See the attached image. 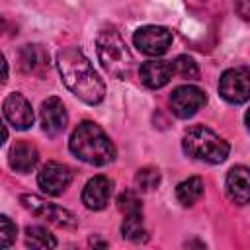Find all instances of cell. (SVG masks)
I'll return each mask as SVG.
<instances>
[{
	"mask_svg": "<svg viewBox=\"0 0 250 250\" xmlns=\"http://www.w3.org/2000/svg\"><path fill=\"white\" fill-rule=\"evenodd\" d=\"M234 10L242 20L250 21V0H234Z\"/></svg>",
	"mask_w": 250,
	"mask_h": 250,
	"instance_id": "obj_24",
	"label": "cell"
},
{
	"mask_svg": "<svg viewBox=\"0 0 250 250\" xmlns=\"http://www.w3.org/2000/svg\"><path fill=\"white\" fill-rule=\"evenodd\" d=\"M227 195L236 205L250 203V168L246 166H232L227 174Z\"/></svg>",
	"mask_w": 250,
	"mask_h": 250,
	"instance_id": "obj_13",
	"label": "cell"
},
{
	"mask_svg": "<svg viewBox=\"0 0 250 250\" xmlns=\"http://www.w3.org/2000/svg\"><path fill=\"white\" fill-rule=\"evenodd\" d=\"M25 244L29 248H57V238L43 227H27L25 229Z\"/></svg>",
	"mask_w": 250,
	"mask_h": 250,
	"instance_id": "obj_19",
	"label": "cell"
},
{
	"mask_svg": "<svg viewBox=\"0 0 250 250\" xmlns=\"http://www.w3.org/2000/svg\"><path fill=\"white\" fill-rule=\"evenodd\" d=\"M57 66L64 86L82 102L96 105L105 96V84L92 62L76 47H64L57 53Z\"/></svg>",
	"mask_w": 250,
	"mask_h": 250,
	"instance_id": "obj_1",
	"label": "cell"
},
{
	"mask_svg": "<svg viewBox=\"0 0 250 250\" xmlns=\"http://www.w3.org/2000/svg\"><path fill=\"white\" fill-rule=\"evenodd\" d=\"M201 195H203V180L197 176H191V178L180 182L176 188V197L186 207L197 203L201 199Z\"/></svg>",
	"mask_w": 250,
	"mask_h": 250,
	"instance_id": "obj_17",
	"label": "cell"
},
{
	"mask_svg": "<svg viewBox=\"0 0 250 250\" xmlns=\"http://www.w3.org/2000/svg\"><path fill=\"white\" fill-rule=\"evenodd\" d=\"M66 121H68V115H66L64 104L59 98L51 96L41 104V129L47 135L55 137L62 133L66 127Z\"/></svg>",
	"mask_w": 250,
	"mask_h": 250,
	"instance_id": "obj_12",
	"label": "cell"
},
{
	"mask_svg": "<svg viewBox=\"0 0 250 250\" xmlns=\"http://www.w3.org/2000/svg\"><path fill=\"white\" fill-rule=\"evenodd\" d=\"M207 98H205V92L197 86H178L172 96H170V107L172 111L182 117V119H188L191 115H195L203 105H205Z\"/></svg>",
	"mask_w": 250,
	"mask_h": 250,
	"instance_id": "obj_8",
	"label": "cell"
},
{
	"mask_svg": "<svg viewBox=\"0 0 250 250\" xmlns=\"http://www.w3.org/2000/svg\"><path fill=\"white\" fill-rule=\"evenodd\" d=\"M172 74H174V64L168 61H146L139 68L141 82L152 90L166 86L170 82Z\"/></svg>",
	"mask_w": 250,
	"mask_h": 250,
	"instance_id": "obj_14",
	"label": "cell"
},
{
	"mask_svg": "<svg viewBox=\"0 0 250 250\" xmlns=\"http://www.w3.org/2000/svg\"><path fill=\"white\" fill-rule=\"evenodd\" d=\"M96 47H98V59L105 68V72H109L113 78L119 80L131 74L133 57L115 27H104L98 33Z\"/></svg>",
	"mask_w": 250,
	"mask_h": 250,
	"instance_id": "obj_4",
	"label": "cell"
},
{
	"mask_svg": "<svg viewBox=\"0 0 250 250\" xmlns=\"http://www.w3.org/2000/svg\"><path fill=\"white\" fill-rule=\"evenodd\" d=\"M8 162L12 166V170L20 172V174H27L31 172L37 162H39V152L35 148V145L27 143V141H20L12 146L10 150V156H8Z\"/></svg>",
	"mask_w": 250,
	"mask_h": 250,
	"instance_id": "obj_15",
	"label": "cell"
},
{
	"mask_svg": "<svg viewBox=\"0 0 250 250\" xmlns=\"http://www.w3.org/2000/svg\"><path fill=\"white\" fill-rule=\"evenodd\" d=\"M219 94L229 104H244L250 100V68L234 66L221 74Z\"/></svg>",
	"mask_w": 250,
	"mask_h": 250,
	"instance_id": "obj_6",
	"label": "cell"
},
{
	"mask_svg": "<svg viewBox=\"0 0 250 250\" xmlns=\"http://www.w3.org/2000/svg\"><path fill=\"white\" fill-rule=\"evenodd\" d=\"M90 244H92V246H102V248H104V246H107L104 240H98V238H94V236L90 238Z\"/></svg>",
	"mask_w": 250,
	"mask_h": 250,
	"instance_id": "obj_25",
	"label": "cell"
},
{
	"mask_svg": "<svg viewBox=\"0 0 250 250\" xmlns=\"http://www.w3.org/2000/svg\"><path fill=\"white\" fill-rule=\"evenodd\" d=\"M117 209L123 215H135V213H143V203L141 197L135 191H123L117 197Z\"/></svg>",
	"mask_w": 250,
	"mask_h": 250,
	"instance_id": "obj_22",
	"label": "cell"
},
{
	"mask_svg": "<svg viewBox=\"0 0 250 250\" xmlns=\"http://www.w3.org/2000/svg\"><path fill=\"white\" fill-rule=\"evenodd\" d=\"M16 234H18L16 225L10 221V217L2 215V217H0V246H2V248L12 246V242L16 240Z\"/></svg>",
	"mask_w": 250,
	"mask_h": 250,
	"instance_id": "obj_23",
	"label": "cell"
},
{
	"mask_svg": "<svg viewBox=\"0 0 250 250\" xmlns=\"http://www.w3.org/2000/svg\"><path fill=\"white\" fill-rule=\"evenodd\" d=\"M20 201H21V205L27 209V211H31L35 217H39V219H45V221H49V223H53V225H57V227H62V229H72V227H76V217H74V213H70L68 209H64V207H61V205H55V203H49V201H45V199H41V197H37V195H29V193H23L21 197H20Z\"/></svg>",
	"mask_w": 250,
	"mask_h": 250,
	"instance_id": "obj_5",
	"label": "cell"
},
{
	"mask_svg": "<svg viewBox=\"0 0 250 250\" xmlns=\"http://www.w3.org/2000/svg\"><path fill=\"white\" fill-rule=\"evenodd\" d=\"M246 125H248V129H250V109L246 111Z\"/></svg>",
	"mask_w": 250,
	"mask_h": 250,
	"instance_id": "obj_26",
	"label": "cell"
},
{
	"mask_svg": "<svg viewBox=\"0 0 250 250\" xmlns=\"http://www.w3.org/2000/svg\"><path fill=\"white\" fill-rule=\"evenodd\" d=\"M133 43L141 53L148 57H160L168 51L172 43V33L160 25H145L135 31Z\"/></svg>",
	"mask_w": 250,
	"mask_h": 250,
	"instance_id": "obj_7",
	"label": "cell"
},
{
	"mask_svg": "<svg viewBox=\"0 0 250 250\" xmlns=\"http://www.w3.org/2000/svg\"><path fill=\"white\" fill-rule=\"evenodd\" d=\"M70 152L94 166L109 164L115 158V146L105 135V131L94 121H82L70 135Z\"/></svg>",
	"mask_w": 250,
	"mask_h": 250,
	"instance_id": "obj_2",
	"label": "cell"
},
{
	"mask_svg": "<svg viewBox=\"0 0 250 250\" xmlns=\"http://www.w3.org/2000/svg\"><path fill=\"white\" fill-rule=\"evenodd\" d=\"M121 234H123V238H127L131 242H146L148 232L143 225V213L125 215L123 225H121Z\"/></svg>",
	"mask_w": 250,
	"mask_h": 250,
	"instance_id": "obj_18",
	"label": "cell"
},
{
	"mask_svg": "<svg viewBox=\"0 0 250 250\" xmlns=\"http://www.w3.org/2000/svg\"><path fill=\"white\" fill-rule=\"evenodd\" d=\"M160 184V172L158 168L152 166H145L135 174V186L141 191H150Z\"/></svg>",
	"mask_w": 250,
	"mask_h": 250,
	"instance_id": "obj_20",
	"label": "cell"
},
{
	"mask_svg": "<svg viewBox=\"0 0 250 250\" xmlns=\"http://www.w3.org/2000/svg\"><path fill=\"white\" fill-rule=\"evenodd\" d=\"M2 111H4L6 121L20 131H25L33 125V109H31L29 102L18 92H12L4 98Z\"/></svg>",
	"mask_w": 250,
	"mask_h": 250,
	"instance_id": "obj_10",
	"label": "cell"
},
{
	"mask_svg": "<svg viewBox=\"0 0 250 250\" xmlns=\"http://www.w3.org/2000/svg\"><path fill=\"white\" fill-rule=\"evenodd\" d=\"M172 64H174V72L178 76H182L186 80H197L199 78V66L191 57L180 55V57H176V61Z\"/></svg>",
	"mask_w": 250,
	"mask_h": 250,
	"instance_id": "obj_21",
	"label": "cell"
},
{
	"mask_svg": "<svg viewBox=\"0 0 250 250\" xmlns=\"http://www.w3.org/2000/svg\"><path fill=\"white\" fill-rule=\"evenodd\" d=\"M184 152L195 160H203L209 164H221L229 156V143L219 137L213 129L205 125H193L186 131L182 141Z\"/></svg>",
	"mask_w": 250,
	"mask_h": 250,
	"instance_id": "obj_3",
	"label": "cell"
},
{
	"mask_svg": "<svg viewBox=\"0 0 250 250\" xmlns=\"http://www.w3.org/2000/svg\"><path fill=\"white\" fill-rule=\"evenodd\" d=\"M113 193V182L107 176H94L82 189V203L90 211H102Z\"/></svg>",
	"mask_w": 250,
	"mask_h": 250,
	"instance_id": "obj_11",
	"label": "cell"
},
{
	"mask_svg": "<svg viewBox=\"0 0 250 250\" xmlns=\"http://www.w3.org/2000/svg\"><path fill=\"white\" fill-rule=\"evenodd\" d=\"M72 182V172L68 166L61 162H47L39 174H37V184L41 191L47 195H61Z\"/></svg>",
	"mask_w": 250,
	"mask_h": 250,
	"instance_id": "obj_9",
	"label": "cell"
},
{
	"mask_svg": "<svg viewBox=\"0 0 250 250\" xmlns=\"http://www.w3.org/2000/svg\"><path fill=\"white\" fill-rule=\"evenodd\" d=\"M20 66L25 74L41 76L49 68V53L41 45H23L20 51Z\"/></svg>",
	"mask_w": 250,
	"mask_h": 250,
	"instance_id": "obj_16",
	"label": "cell"
}]
</instances>
